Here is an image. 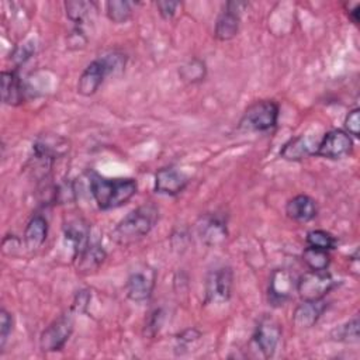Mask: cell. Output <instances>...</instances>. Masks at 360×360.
<instances>
[{
	"mask_svg": "<svg viewBox=\"0 0 360 360\" xmlns=\"http://www.w3.org/2000/svg\"><path fill=\"white\" fill-rule=\"evenodd\" d=\"M165 322V312L162 308H156L153 309L149 316H148V321L145 323V328H143V333L149 338H153L162 328Z\"/></svg>",
	"mask_w": 360,
	"mask_h": 360,
	"instance_id": "obj_29",
	"label": "cell"
},
{
	"mask_svg": "<svg viewBox=\"0 0 360 360\" xmlns=\"http://www.w3.org/2000/svg\"><path fill=\"white\" fill-rule=\"evenodd\" d=\"M1 100L7 105H20L24 103V86L17 70H3L0 75Z\"/></svg>",
	"mask_w": 360,
	"mask_h": 360,
	"instance_id": "obj_18",
	"label": "cell"
},
{
	"mask_svg": "<svg viewBox=\"0 0 360 360\" xmlns=\"http://www.w3.org/2000/svg\"><path fill=\"white\" fill-rule=\"evenodd\" d=\"M66 44H68V48H69V49H82V48H84L86 44H87V35H86V32L83 31V28L79 27V25H76V27L70 31V34L68 35Z\"/></svg>",
	"mask_w": 360,
	"mask_h": 360,
	"instance_id": "obj_32",
	"label": "cell"
},
{
	"mask_svg": "<svg viewBox=\"0 0 360 360\" xmlns=\"http://www.w3.org/2000/svg\"><path fill=\"white\" fill-rule=\"evenodd\" d=\"M124 66H125V55H121L117 52L94 59L82 72L77 82V91L84 97L93 96L108 75L117 70H122Z\"/></svg>",
	"mask_w": 360,
	"mask_h": 360,
	"instance_id": "obj_3",
	"label": "cell"
},
{
	"mask_svg": "<svg viewBox=\"0 0 360 360\" xmlns=\"http://www.w3.org/2000/svg\"><path fill=\"white\" fill-rule=\"evenodd\" d=\"M285 214L295 222H309L318 215V205L312 197L307 194H298L287 201Z\"/></svg>",
	"mask_w": 360,
	"mask_h": 360,
	"instance_id": "obj_16",
	"label": "cell"
},
{
	"mask_svg": "<svg viewBox=\"0 0 360 360\" xmlns=\"http://www.w3.org/2000/svg\"><path fill=\"white\" fill-rule=\"evenodd\" d=\"M105 257H107V253L104 248L98 242H90L89 246L73 260L76 263L77 273L87 276V274L96 273L104 263Z\"/></svg>",
	"mask_w": 360,
	"mask_h": 360,
	"instance_id": "obj_19",
	"label": "cell"
},
{
	"mask_svg": "<svg viewBox=\"0 0 360 360\" xmlns=\"http://www.w3.org/2000/svg\"><path fill=\"white\" fill-rule=\"evenodd\" d=\"M280 107L274 100H259L250 104L239 120V129L266 132L277 125Z\"/></svg>",
	"mask_w": 360,
	"mask_h": 360,
	"instance_id": "obj_4",
	"label": "cell"
},
{
	"mask_svg": "<svg viewBox=\"0 0 360 360\" xmlns=\"http://www.w3.org/2000/svg\"><path fill=\"white\" fill-rule=\"evenodd\" d=\"M345 132L353 135L354 138L360 136V110L353 108L345 117Z\"/></svg>",
	"mask_w": 360,
	"mask_h": 360,
	"instance_id": "obj_31",
	"label": "cell"
},
{
	"mask_svg": "<svg viewBox=\"0 0 360 360\" xmlns=\"http://www.w3.org/2000/svg\"><path fill=\"white\" fill-rule=\"evenodd\" d=\"M90 300H91V294L89 290H80L76 292L75 295V300H73V305H72V309L77 314H82V312H86L89 304H90Z\"/></svg>",
	"mask_w": 360,
	"mask_h": 360,
	"instance_id": "obj_34",
	"label": "cell"
},
{
	"mask_svg": "<svg viewBox=\"0 0 360 360\" xmlns=\"http://www.w3.org/2000/svg\"><path fill=\"white\" fill-rule=\"evenodd\" d=\"M353 149V139L352 136L345 132L343 129H330L323 134L321 138L315 155L330 159V160H338L345 156H347Z\"/></svg>",
	"mask_w": 360,
	"mask_h": 360,
	"instance_id": "obj_8",
	"label": "cell"
},
{
	"mask_svg": "<svg viewBox=\"0 0 360 360\" xmlns=\"http://www.w3.org/2000/svg\"><path fill=\"white\" fill-rule=\"evenodd\" d=\"M75 321L72 314H63L51 322L39 336V347L42 352H59L68 343L73 332Z\"/></svg>",
	"mask_w": 360,
	"mask_h": 360,
	"instance_id": "obj_6",
	"label": "cell"
},
{
	"mask_svg": "<svg viewBox=\"0 0 360 360\" xmlns=\"http://www.w3.org/2000/svg\"><path fill=\"white\" fill-rule=\"evenodd\" d=\"M295 290V280L292 274L285 269H276L270 274L267 295L269 302L274 307H280L287 302Z\"/></svg>",
	"mask_w": 360,
	"mask_h": 360,
	"instance_id": "obj_10",
	"label": "cell"
},
{
	"mask_svg": "<svg viewBox=\"0 0 360 360\" xmlns=\"http://www.w3.org/2000/svg\"><path fill=\"white\" fill-rule=\"evenodd\" d=\"M159 219V208L153 202H145L129 211L112 229L111 239L128 246L143 239L156 225Z\"/></svg>",
	"mask_w": 360,
	"mask_h": 360,
	"instance_id": "obj_1",
	"label": "cell"
},
{
	"mask_svg": "<svg viewBox=\"0 0 360 360\" xmlns=\"http://www.w3.org/2000/svg\"><path fill=\"white\" fill-rule=\"evenodd\" d=\"M201 336V332H198L195 328H188L177 335L176 338V350L187 349L191 343L198 340Z\"/></svg>",
	"mask_w": 360,
	"mask_h": 360,
	"instance_id": "obj_33",
	"label": "cell"
},
{
	"mask_svg": "<svg viewBox=\"0 0 360 360\" xmlns=\"http://www.w3.org/2000/svg\"><path fill=\"white\" fill-rule=\"evenodd\" d=\"M188 184V177L179 169L169 166L155 173V191L165 195H177Z\"/></svg>",
	"mask_w": 360,
	"mask_h": 360,
	"instance_id": "obj_12",
	"label": "cell"
},
{
	"mask_svg": "<svg viewBox=\"0 0 360 360\" xmlns=\"http://www.w3.org/2000/svg\"><path fill=\"white\" fill-rule=\"evenodd\" d=\"M179 76L183 82H186L188 84L200 83L207 76V65L204 60H201L198 58H191L183 66H180Z\"/></svg>",
	"mask_w": 360,
	"mask_h": 360,
	"instance_id": "obj_23",
	"label": "cell"
},
{
	"mask_svg": "<svg viewBox=\"0 0 360 360\" xmlns=\"http://www.w3.org/2000/svg\"><path fill=\"white\" fill-rule=\"evenodd\" d=\"M252 339L257 350L262 353V356L264 359H270L274 356L276 349L280 343L281 326L276 319L270 316H264L256 325Z\"/></svg>",
	"mask_w": 360,
	"mask_h": 360,
	"instance_id": "obj_9",
	"label": "cell"
},
{
	"mask_svg": "<svg viewBox=\"0 0 360 360\" xmlns=\"http://www.w3.org/2000/svg\"><path fill=\"white\" fill-rule=\"evenodd\" d=\"M198 236L207 246H218L228 238L226 222L217 214H210L201 218L198 224Z\"/></svg>",
	"mask_w": 360,
	"mask_h": 360,
	"instance_id": "obj_13",
	"label": "cell"
},
{
	"mask_svg": "<svg viewBox=\"0 0 360 360\" xmlns=\"http://www.w3.org/2000/svg\"><path fill=\"white\" fill-rule=\"evenodd\" d=\"M138 190L135 179H105L97 173L90 176V193L103 211L114 210L127 204Z\"/></svg>",
	"mask_w": 360,
	"mask_h": 360,
	"instance_id": "obj_2",
	"label": "cell"
},
{
	"mask_svg": "<svg viewBox=\"0 0 360 360\" xmlns=\"http://www.w3.org/2000/svg\"><path fill=\"white\" fill-rule=\"evenodd\" d=\"M335 287L328 270H308L295 281V291L304 301L322 300Z\"/></svg>",
	"mask_w": 360,
	"mask_h": 360,
	"instance_id": "obj_5",
	"label": "cell"
},
{
	"mask_svg": "<svg viewBox=\"0 0 360 360\" xmlns=\"http://www.w3.org/2000/svg\"><path fill=\"white\" fill-rule=\"evenodd\" d=\"M48 236V221L44 215L31 217L24 229V245L28 250H37L44 245Z\"/></svg>",
	"mask_w": 360,
	"mask_h": 360,
	"instance_id": "obj_21",
	"label": "cell"
},
{
	"mask_svg": "<svg viewBox=\"0 0 360 360\" xmlns=\"http://www.w3.org/2000/svg\"><path fill=\"white\" fill-rule=\"evenodd\" d=\"M69 150V141L60 135L55 134H44L39 135L32 143V153L48 158L51 160H56L62 158Z\"/></svg>",
	"mask_w": 360,
	"mask_h": 360,
	"instance_id": "obj_15",
	"label": "cell"
},
{
	"mask_svg": "<svg viewBox=\"0 0 360 360\" xmlns=\"http://www.w3.org/2000/svg\"><path fill=\"white\" fill-rule=\"evenodd\" d=\"M105 14L115 24L127 22L132 17V3L127 0H110L105 3Z\"/></svg>",
	"mask_w": 360,
	"mask_h": 360,
	"instance_id": "obj_26",
	"label": "cell"
},
{
	"mask_svg": "<svg viewBox=\"0 0 360 360\" xmlns=\"http://www.w3.org/2000/svg\"><path fill=\"white\" fill-rule=\"evenodd\" d=\"M156 271L149 266L138 267L131 271L125 283L127 297L134 302L148 301L155 290Z\"/></svg>",
	"mask_w": 360,
	"mask_h": 360,
	"instance_id": "obj_7",
	"label": "cell"
},
{
	"mask_svg": "<svg viewBox=\"0 0 360 360\" xmlns=\"http://www.w3.org/2000/svg\"><path fill=\"white\" fill-rule=\"evenodd\" d=\"M156 7L159 10V14L162 15V18L165 20H169L172 18L177 8L180 7V1H167V0H163V1H158L156 3Z\"/></svg>",
	"mask_w": 360,
	"mask_h": 360,
	"instance_id": "obj_35",
	"label": "cell"
},
{
	"mask_svg": "<svg viewBox=\"0 0 360 360\" xmlns=\"http://www.w3.org/2000/svg\"><path fill=\"white\" fill-rule=\"evenodd\" d=\"M240 25V13L233 11L225 6L224 11L217 17L214 27V37L218 41H231L239 32Z\"/></svg>",
	"mask_w": 360,
	"mask_h": 360,
	"instance_id": "obj_20",
	"label": "cell"
},
{
	"mask_svg": "<svg viewBox=\"0 0 360 360\" xmlns=\"http://www.w3.org/2000/svg\"><path fill=\"white\" fill-rule=\"evenodd\" d=\"M63 233L72 245L73 259H76L90 243V225L80 217L68 219L63 225Z\"/></svg>",
	"mask_w": 360,
	"mask_h": 360,
	"instance_id": "obj_14",
	"label": "cell"
},
{
	"mask_svg": "<svg viewBox=\"0 0 360 360\" xmlns=\"http://www.w3.org/2000/svg\"><path fill=\"white\" fill-rule=\"evenodd\" d=\"M360 10V6H359V3H356L354 6H353V8H349V18H350V21L353 22V24H359V11Z\"/></svg>",
	"mask_w": 360,
	"mask_h": 360,
	"instance_id": "obj_36",
	"label": "cell"
},
{
	"mask_svg": "<svg viewBox=\"0 0 360 360\" xmlns=\"http://www.w3.org/2000/svg\"><path fill=\"white\" fill-rule=\"evenodd\" d=\"M326 307L328 302L323 298L315 301L302 300V302L295 308L292 314V323L300 329H309L318 322Z\"/></svg>",
	"mask_w": 360,
	"mask_h": 360,
	"instance_id": "obj_17",
	"label": "cell"
},
{
	"mask_svg": "<svg viewBox=\"0 0 360 360\" xmlns=\"http://www.w3.org/2000/svg\"><path fill=\"white\" fill-rule=\"evenodd\" d=\"M332 338L339 342H346V343H353L359 342V318L353 316L349 319L345 325L338 326L332 332Z\"/></svg>",
	"mask_w": 360,
	"mask_h": 360,
	"instance_id": "obj_28",
	"label": "cell"
},
{
	"mask_svg": "<svg viewBox=\"0 0 360 360\" xmlns=\"http://www.w3.org/2000/svg\"><path fill=\"white\" fill-rule=\"evenodd\" d=\"M311 155H314V150L308 145L307 138H304L302 135L288 139L280 149V156L290 162H298Z\"/></svg>",
	"mask_w": 360,
	"mask_h": 360,
	"instance_id": "obj_22",
	"label": "cell"
},
{
	"mask_svg": "<svg viewBox=\"0 0 360 360\" xmlns=\"http://www.w3.org/2000/svg\"><path fill=\"white\" fill-rule=\"evenodd\" d=\"M307 246L323 249V250H332L338 245V239L325 229H311L305 236Z\"/></svg>",
	"mask_w": 360,
	"mask_h": 360,
	"instance_id": "obj_27",
	"label": "cell"
},
{
	"mask_svg": "<svg viewBox=\"0 0 360 360\" xmlns=\"http://www.w3.org/2000/svg\"><path fill=\"white\" fill-rule=\"evenodd\" d=\"M302 262L309 270H326L330 263V255L328 250L307 246L302 250Z\"/></svg>",
	"mask_w": 360,
	"mask_h": 360,
	"instance_id": "obj_25",
	"label": "cell"
},
{
	"mask_svg": "<svg viewBox=\"0 0 360 360\" xmlns=\"http://www.w3.org/2000/svg\"><path fill=\"white\" fill-rule=\"evenodd\" d=\"M233 285V271L229 266L217 269L208 276L205 295L207 302L211 301H228L231 298Z\"/></svg>",
	"mask_w": 360,
	"mask_h": 360,
	"instance_id": "obj_11",
	"label": "cell"
},
{
	"mask_svg": "<svg viewBox=\"0 0 360 360\" xmlns=\"http://www.w3.org/2000/svg\"><path fill=\"white\" fill-rule=\"evenodd\" d=\"M65 10H66V17L76 25L82 27L84 20L90 17V13L96 11V4L91 1H83V0H69V1H65Z\"/></svg>",
	"mask_w": 360,
	"mask_h": 360,
	"instance_id": "obj_24",
	"label": "cell"
},
{
	"mask_svg": "<svg viewBox=\"0 0 360 360\" xmlns=\"http://www.w3.org/2000/svg\"><path fill=\"white\" fill-rule=\"evenodd\" d=\"M11 330H13V316L6 308H1L0 309V349L1 350L6 346V342Z\"/></svg>",
	"mask_w": 360,
	"mask_h": 360,
	"instance_id": "obj_30",
	"label": "cell"
}]
</instances>
